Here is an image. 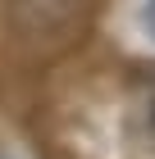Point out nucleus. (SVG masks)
I'll list each match as a JSON object with an SVG mask.
<instances>
[{
	"instance_id": "nucleus-1",
	"label": "nucleus",
	"mask_w": 155,
	"mask_h": 159,
	"mask_svg": "<svg viewBox=\"0 0 155 159\" xmlns=\"http://www.w3.org/2000/svg\"><path fill=\"white\" fill-rule=\"evenodd\" d=\"M123 127H128V141H132L137 150L155 155V77H146V82H137V86H132Z\"/></svg>"
},
{
	"instance_id": "nucleus-2",
	"label": "nucleus",
	"mask_w": 155,
	"mask_h": 159,
	"mask_svg": "<svg viewBox=\"0 0 155 159\" xmlns=\"http://www.w3.org/2000/svg\"><path fill=\"white\" fill-rule=\"evenodd\" d=\"M142 27H146V37L155 41V0H146V5H142Z\"/></svg>"
}]
</instances>
